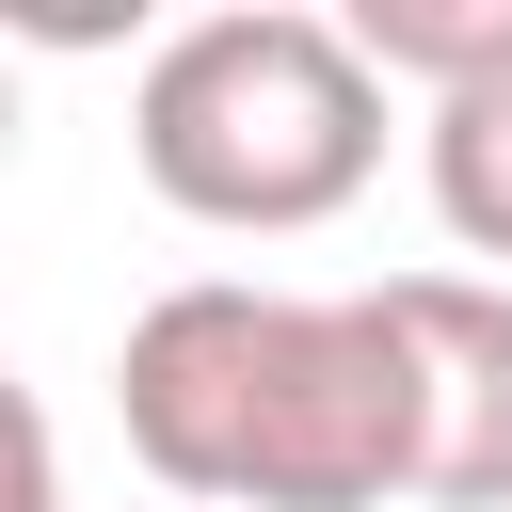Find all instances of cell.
Instances as JSON below:
<instances>
[{
	"instance_id": "cell-1",
	"label": "cell",
	"mask_w": 512,
	"mask_h": 512,
	"mask_svg": "<svg viewBox=\"0 0 512 512\" xmlns=\"http://www.w3.org/2000/svg\"><path fill=\"white\" fill-rule=\"evenodd\" d=\"M128 448L208 512H384L416 496V352L384 288H240L192 272L112 352Z\"/></svg>"
},
{
	"instance_id": "cell-3",
	"label": "cell",
	"mask_w": 512,
	"mask_h": 512,
	"mask_svg": "<svg viewBox=\"0 0 512 512\" xmlns=\"http://www.w3.org/2000/svg\"><path fill=\"white\" fill-rule=\"evenodd\" d=\"M384 320L416 352V496L512 512V288L496 272H384Z\"/></svg>"
},
{
	"instance_id": "cell-4",
	"label": "cell",
	"mask_w": 512,
	"mask_h": 512,
	"mask_svg": "<svg viewBox=\"0 0 512 512\" xmlns=\"http://www.w3.org/2000/svg\"><path fill=\"white\" fill-rule=\"evenodd\" d=\"M352 48L384 80H432V112H448L512 64V0H352Z\"/></svg>"
},
{
	"instance_id": "cell-2",
	"label": "cell",
	"mask_w": 512,
	"mask_h": 512,
	"mask_svg": "<svg viewBox=\"0 0 512 512\" xmlns=\"http://www.w3.org/2000/svg\"><path fill=\"white\" fill-rule=\"evenodd\" d=\"M128 160L160 208L224 240H304L384 160V64L352 48V16H304V0L176 16L128 80Z\"/></svg>"
},
{
	"instance_id": "cell-5",
	"label": "cell",
	"mask_w": 512,
	"mask_h": 512,
	"mask_svg": "<svg viewBox=\"0 0 512 512\" xmlns=\"http://www.w3.org/2000/svg\"><path fill=\"white\" fill-rule=\"evenodd\" d=\"M432 208H448L464 256H512V64L432 112Z\"/></svg>"
}]
</instances>
